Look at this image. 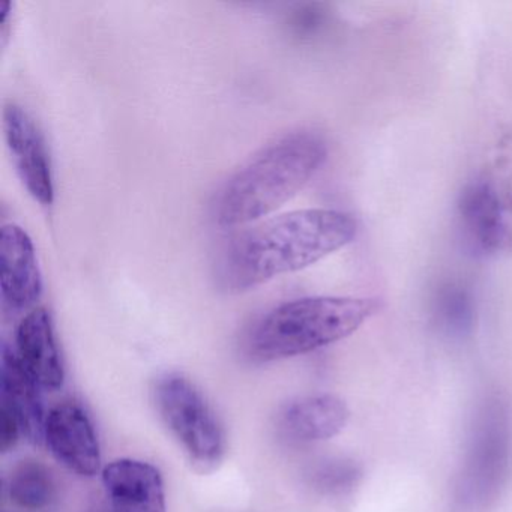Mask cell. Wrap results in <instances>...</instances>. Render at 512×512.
<instances>
[{
	"instance_id": "cell-1",
	"label": "cell",
	"mask_w": 512,
	"mask_h": 512,
	"mask_svg": "<svg viewBox=\"0 0 512 512\" xmlns=\"http://www.w3.org/2000/svg\"><path fill=\"white\" fill-rule=\"evenodd\" d=\"M355 218L335 209H304L271 218L236 235L221 251L217 280L230 293L301 271L349 245Z\"/></svg>"
},
{
	"instance_id": "cell-2",
	"label": "cell",
	"mask_w": 512,
	"mask_h": 512,
	"mask_svg": "<svg viewBox=\"0 0 512 512\" xmlns=\"http://www.w3.org/2000/svg\"><path fill=\"white\" fill-rule=\"evenodd\" d=\"M326 157L325 140L311 131L277 140L221 188L212 205L215 223L244 226L266 217L296 196L319 172Z\"/></svg>"
},
{
	"instance_id": "cell-3",
	"label": "cell",
	"mask_w": 512,
	"mask_h": 512,
	"mask_svg": "<svg viewBox=\"0 0 512 512\" xmlns=\"http://www.w3.org/2000/svg\"><path fill=\"white\" fill-rule=\"evenodd\" d=\"M377 310L379 302L370 298L314 296L284 302L254 325L248 349L260 361L305 355L349 337Z\"/></svg>"
},
{
	"instance_id": "cell-4",
	"label": "cell",
	"mask_w": 512,
	"mask_h": 512,
	"mask_svg": "<svg viewBox=\"0 0 512 512\" xmlns=\"http://www.w3.org/2000/svg\"><path fill=\"white\" fill-rule=\"evenodd\" d=\"M155 403L196 469H215L223 460L226 440L217 415L197 386L182 374H166L155 386Z\"/></svg>"
},
{
	"instance_id": "cell-5",
	"label": "cell",
	"mask_w": 512,
	"mask_h": 512,
	"mask_svg": "<svg viewBox=\"0 0 512 512\" xmlns=\"http://www.w3.org/2000/svg\"><path fill=\"white\" fill-rule=\"evenodd\" d=\"M457 220L461 239L475 256H494L511 242V208L493 179L478 178L464 187Z\"/></svg>"
},
{
	"instance_id": "cell-6",
	"label": "cell",
	"mask_w": 512,
	"mask_h": 512,
	"mask_svg": "<svg viewBox=\"0 0 512 512\" xmlns=\"http://www.w3.org/2000/svg\"><path fill=\"white\" fill-rule=\"evenodd\" d=\"M44 442L71 472L86 478L100 472V442L91 418L79 404H58L47 413Z\"/></svg>"
},
{
	"instance_id": "cell-7",
	"label": "cell",
	"mask_w": 512,
	"mask_h": 512,
	"mask_svg": "<svg viewBox=\"0 0 512 512\" xmlns=\"http://www.w3.org/2000/svg\"><path fill=\"white\" fill-rule=\"evenodd\" d=\"M0 293L13 313L31 310L43 295V278L28 233L8 224L0 233Z\"/></svg>"
},
{
	"instance_id": "cell-8",
	"label": "cell",
	"mask_w": 512,
	"mask_h": 512,
	"mask_svg": "<svg viewBox=\"0 0 512 512\" xmlns=\"http://www.w3.org/2000/svg\"><path fill=\"white\" fill-rule=\"evenodd\" d=\"M4 130L14 166L26 190L41 205H52L55 199L52 167L37 125L22 107L10 104L5 107Z\"/></svg>"
},
{
	"instance_id": "cell-9",
	"label": "cell",
	"mask_w": 512,
	"mask_h": 512,
	"mask_svg": "<svg viewBox=\"0 0 512 512\" xmlns=\"http://www.w3.org/2000/svg\"><path fill=\"white\" fill-rule=\"evenodd\" d=\"M103 484L115 512H167L163 476L146 461H112L104 467Z\"/></svg>"
},
{
	"instance_id": "cell-10",
	"label": "cell",
	"mask_w": 512,
	"mask_h": 512,
	"mask_svg": "<svg viewBox=\"0 0 512 512\" xmlns=\"http://www.w3.org/2000/svg\"><path fill=\"white\" fill-rule=\"evenodd\" d=\"M41 386L26 370L16 350L7 343L0 350V406L7 407L19 422L22 436L35 445L44 443L46 410Z\"/></svg>"
},
{
	"instance_id": "cell-11",
	"label": "cell",
	"mask_w": 512,
	"mask_h": 512,
	"mask_svg": "<svg viewBox=\"0 0 512 512\" xmlns=\"http://www.w3.org/2000/svg\"><path fill=\"white\" fill-rule=\"evenodd\" d=\"M16 353L35 382L46 391H58L65 380L64 362L56 341L52 317L46 308H34L20 322Z\"/></svg>"
},
{
	"instance_id": "cell-12",
	"label": "cell",
	"mask_w": 512,
	"mask_h": 512,
	"mask_svg": "<svg viewBox=\"0 0 512 512\" xmlns=\"http://www.w3.org/2000/svg\"><path fill=\"white\" fill-rule=\"evenodd\" d=\"M349 415L341 398L331 394L311 395L286 407L281 415V431L293 442H322L343 431Z\"/></svg>"
},
{
	"instance_id": "cell-13",
	"label": "cell",
	"mask_w": 512,
	"mask_h": 512,
	"mask_svg": "<svg viewBox=\"0 0 512 512\" xmlns=\"http://www.w3.org/2000/svg\"><path fill=\"white\" fill-rule=\"evenodd\" d=\"M487 427V424H485ZM509 442L508 434L502 427V422L493 419L491 427L482 430L481 437L473 446L472 460L469 463L470 493L481 488L482 493L497 488L502 478L503 470L508 466Z\"/></svg>"
},
{
	"instance_id": "cell-14",
	"label": "cell",
	"mask_w": 512,
	"mask_h": 512,
	"mask_svg": "<svg viewBox=\"0 0 512 512\" xmlns=\"http://www.w3.org/2000/svg\"><path fill=\"white\" fill-rule=\"evenodd\" d=\"M11 500L28 511H41L56 497V484L49 467L40 461H20L8 481Z\"/></svg>"
},
{
	"instance_id": "cell-15",
	"label": "cell",
	"mask_w": 512,
	"mask_h": 512,
	"mask_svg": "<svg viewBox=\"0 0 512 512\" xmlns=\"http://www.w3.org/2000/svg\"><path fill=\"white\" fill-rule=\"evenodd\" d=\"M439 314L451 331H466L472 322V304L467 293L460 289L446 290L440 296Z\"/></svg>"
},
{
	"instance_id": "cell-16",
	"label": "cell",
	"mask_w": 512,
	"mask_h": 512,
	"mask_svg": "<svg viewBox=\"0 0 512 512\" xmlns=\"http://www.w3.org/2000/svg\"><path fill=\"white\" fill-rule=\"evenodd\" d=\"M358 478V467L344 463V461L328 464L316 473L317 485L323 490L332 491V493L347 490L356 484Z\"/></svg>"
},
{
	"instance_id": "cell-17",
	"label": "cell",
	"mask_w": 512,
	"mask_h": 512,
	"mask_svg": "<svg viewBox=\"0 0 512 512\" xmlns=\"http://www.w3.org/2000/svg\"><path fill=\"white\" fill-rule=\"evenodd\" d=\"M22 436V428L17 422L16 416L7 409L0 406V448L2 452H8L19 442Z\"/></svg>"
}]
</instances>
